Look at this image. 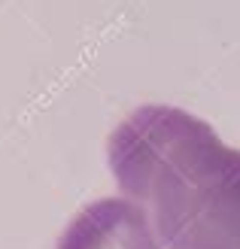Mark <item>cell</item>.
Returning a JSON list of instances; mask_svg holds the SVG:
<instances>
[{"label":"cell","instance_id":"cell-1","mask_svg":"<svg viewBox=\"0 0 240 249\" xmlns=\"http://www.w3.org/2000/svg\"><path fill=\"white\" fill-rule=\"evenodd\" d=\"M110 170L164 249H240V149L176 107H140L110 134Z\"/></svg>","mask_w":240,"mask_h":249},{"label":"cell","instance_id":"cell-2","mask_svg":"<svg viewBox=\"0 0 240 249\" xmlns=\"http://www.w3.org/2000/svg\"><path fill=\"white\" fill-rule=\"evenodd\" d=\"M58 249H164V243L140 204L104 197L73 216Z\"/></svg>","mask_w":240,"mask_h":249}]
</instances>
